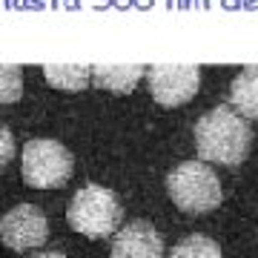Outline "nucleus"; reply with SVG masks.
<instances>
[{
    "mask_svg": "<svg viewBox=\"0 0 258 258\" xmlns=\"http://www.w3.org/2000/svg\"><path fill=\"white\" fill-rule=\"evenodd\" d=\"M120 218H123V210H120L118 195L106 189V186L89 184L78 189L69 201V210H66V221L75 232H81L86 238H109L120 230Z\"/></svg>",
    "mask_w": 258,
    "mask_h": 258,
    "instance_id": "obj_2",
    "label": "nucleus"
},
{
    "mask_svg": "<svg viewBox=\"0 0 258 258\" xmlns=\"http://www.w3.org/2000/svg\"><path fill=\"white\" fill-rule=\"evenodd\" d=\"M43 75L55 89H63V92H81L92 83V66L83 63H52L43 66Z\"/></svg>",
    "mask_w": 258,
    "mask_h": 258,
    "instance_id": "obj_10",
    "label": "nucleus"
},
{
    "mask_svg": "<svg viewBox=\"0 0 258 258\" xmlns=\"http://www.w3.org/2000/svg\"><path fill=\"white\" fill-rule=\"evenodd\" d=\"M147 81L152 98L161 106H181L195 98L198 86H201V72H198V66L189 63H161L149 66Z\"/></svg>",
    "mask_w": 258,
    "mask_h": 258,
    "instance_id": "obj_5",
    "label": "nucleus"
},
{
    "mask_svg": "<svg viewBox=\"0 0 258 258\" xmlns=\"http://www.w3.org/2000/svg\"><path fill=\"white\" fill-rule=\"evenodd\" d=\"M166 189H169V198H172L178 210L192 212V215L212 212L224 198L221 181L204 161L178 164L166 178Z\"/></svg>",
    "mask_w": 258,
    "mask_h": 258,
    "instance_id": "obj_3",
    "label": "nucleus"
},
{
    "mask_svg": "<svg viewBox=\"0 0 258 258\" xmlns=\"http://www.w3.org/2000/svg\"><path fill=\"white\" fill-rule=\"evenodd\" d=\"M15 155V138H12V129L6 123H0V169L12 161Z\"/></svg>",
    "mask_w": 258,
    "mask_h": 258,
    "instance_id": "obj_13",
    "label": "nucleus"
},
{
    "mask_svg": "<svg viewBox=\"0 0 258 258\" xmlns=\"http://www.w3.org/2000/svg\"><path fill=\"white\" fill-rule=\"evenodd\" d=\"M0 238L15 252H26V249L43 247L49 238V224L46 215L37 210L35 204H20L12 207L3 221H0Z\"/></svg>",
    "mask_w": 258,
    "mask_h": 258,
    "instance_id": "obj_6",
    "label": "nucleus"
},
{
    "mask_svg": "<svg viewBox=\"0 0 258 258\" xmlns=\"http://www.w3.org/2000/svg\"><path fill=\"white\" fill-rule=\"evenodd\" d=\"M112 258H164V238L149 221H129L112 238Z\"/></svg>",
    "mask_w": 258,
    "mask_h": 258,
    "instance_id": "obj_7",
    "label": "nucleus"
},
{
    "mask_svg": "<svg viewBox=\"0 0 258 258\" xmlns=\"http://www.w3.org/2000/svg\"><path fill=\"white\" fill-rule=\"evenodd\" d=\"M144 69L147 66L138 63H112V66H92V83L98 89H106V92H132L138 81L144 78Z\"/></svg>",
    "mask_w": 258,
    "mask_h": 258,
    "instance_id": "obj_8",
    "label": "nucleus"
},
{
    "mask_svg": "<svg viewBox=\"0 0 258 258\" xmlns=\"http://www.w3.org/2000/svg\"><path fill=\"white\" fill-rule=\"evenodd\" d=\"M23 95V72L20 66L0 63V103H15Z\"/></svg>",
    "mask_w": 258,
    "mask_h": 258,
    "instance_id": "obj_12",
    "label": "nucleus"
},
{
    "mask_svg": "<svg viewBox=\"0 0 258 258\" xmlns=\"http://www.w3.org/2000/svg\"><path fill=\"white\" fill-rule=\"evenodd\" d=\"M252 144V129L235 106H215L195 123V149L201 161L221 166L241 164Z\"/></svg>",
    "mask_w": 258,
    "mask_h": 258,
    "instance_id": "obj_1",
    "label": "nucleus"
},
{
    "mask_svg": "<svg viewBox=\"0 0 258 258\" xmlns=\"http://www.w3.org/2000/svg\"><path fill=\"white\" fill-rule=\"evenodd\" d=\"M20 172H23V181L35 189L63 186L72 178V152L57 141L35 138L23 147Z\"/></svg>",
    "mask_w": 258,
    "mask_h": 258,
    "instance_id": "obj_4",
    "label": "nucleus"
},
{
    "mask_svg": "<svg viewBox=\"0 0 258 258\" xmlns=\"http://www.w3.org/2000/svg\"><path fill=\"white\" fill-rule=\"evenodd\" d=\"M230 106L244 115V118H258V66H247L235 75L230 86Z\"/></svg>",
    "mask_w": 258,
    "mask_h": 258,
    "instance_id": "obj_9",
    "label": "nucleus"
},
{
    "mask_svg": "<svg viewBox=\"0 0 258 258\" xmlns=\"http://www.w3.org/2000/svg\"><path fill=\"white\" fill-rule=\"evenodd\" d=\"M169 258H221V247L207 235H186L172 247Z\"/></svg>",
    "mask_w": 258,
    "mask_h": 258,
    "instance_id": "obj_11",
    "label": "nucleus"
},
{
    "mask_svg": "<svg viewBox=\"0 0 258 258\" xmlns=\"http://www.w3.org/2000/svg\"><path fill=\"white\" fill-rule=\"evenodd\" d=\"M32 258H66L63 252H37V255H32Z\"/></svg>",
    "mask_w": 258,
    "mask_h": 258,
    "instance_id": "obj_14",
    "label": "nucleus"
}]
</instances>
